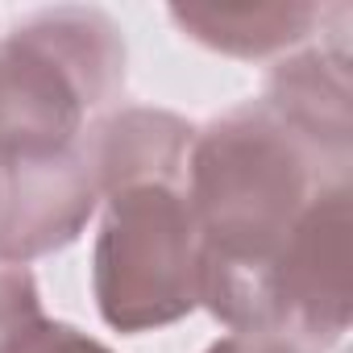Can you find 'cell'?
I'll use <instances>...</instances> for the list:
<instances>
[{"label": "cell", "instance_id": "obj_2", "mask_svg": "<svg viewBox=\"0 0 353 353\" xmlns=\"http://www.w3.org/2000/svg\"><path fill=\"white\" fill-rule=\"evenodd\" d=\"M192 200L145 174L112 192L96 250V295L117 328H150L188 312L200 295Z\"/></svg>", "mask_w": 353, "mask_h": 353}, {"label": "cell", "instance_id": "obj_1", "mask_svg": "<svg viewBox=\"0 0 353 353\" xmlns=\"http://www.w3.org/2000/svg\"><path fill=\"white\" fill-rule=\"evenodd\" d=\"M117 30L88 9H50L0 42V154L46 162L117 83Z\"/></svg>", "mask_w": 353, "mask_h": 353}, {"label": "cell", "instance_id": "obj_3", "mask_svg": "<svg viewBox=\"0 0 353 353\" xmlns=\"http://www.w3.org/2000/svg\"><path fill=\"white\" fill-rule=\"evenodd\" d=\"M170 17L183 30H192L196 38H204L221 50H233V54H237L241 38L254 34V54H262L266 50L262 34H270L274 46L295 42L299 34L312 30L320 9H312V5H237V9H170Z\"/></svg>", "mask_w": 353, "mask_h": 353}]
</instances>
